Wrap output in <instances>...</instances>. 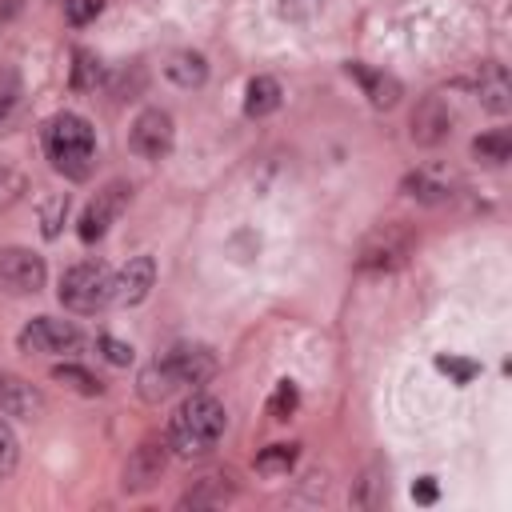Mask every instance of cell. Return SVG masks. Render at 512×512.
Returning <instances> with one entry per match:
<instances>
[{"instance_id":"obj_1","label":"cell","mask_w":512,"mask_h":512,"mask_svg":"<svg viewBox=\"0 0 512 512\" xmlns=\"http://www.w3.org/2000/svg\"><path fill=\"white\" fill-rule=\"evenodd\" d=\"M224 428H228L224 404H220L216 396H208V392H192V396L172 412L164 440H168V452H176L180 460H200V456H208V452L220 444Z\"/></svg>"},{"instance_id":"obj_2","label":"cell","mask_w":512,"mask_h":512,"mask_svg":"<svg viewBox=\"0 0 512 512\" xmlns=\"http://www.w3.org/2000/svg\"><path fill=\"white\" fill-rule=\"evenodd\" d=\"M44 152L60 176L88 180L92 160H96V132L80 112H56L44 124Z\"/></svg>"},{"instance_id":"obj_3","label":"cell","mask_w":512,"mask_h":512,"mask_svg":"<svg viewBox=\"0 0 512 512\" xmlns=\"http://www.w3.org/2000/svg\"><path fill=\"white\" fill-rule=\"evenodd\" d=\"M412 248H416V228L408 220H384L360 240L356 268L360 272H396L400 264H408Z\"/></svg>"},{"instance_id":"obj_4","label":"cell","mask_w":512,"mask_h":512,"mask_svg":"<svg viewBox=\"0 0 512 512\" xmlns=\"http://www.w3.org/2000/svg\"><path fill=\"white\" fill-rule=\"evenodd\" d=\"M60 304L68 312H80V316H92L100 308L112 304V272L104 260H80L72 264L64 276H60V288H56Z\"/></svg>"},{"instance_id":"obj_5","label":"cell","mask_w":512,"mask_h":512,"mask_svg":"<svg viewBox=\"0 0 512 512\" xmlns=\"http://www.w3.org/2000/svg\"><path fill=\"white\" fill-rule=\"evenodd\" d=\"M164 468H168V440L148 436V440H140V444L128 452L124 472H120V488H124L128 496H140V492H148V488L160 484Z\"/></svg>"},{"instance_id":"obj_6","label":"cell","mask_w":512,"mask_h":512,"mask_svg":"<svg viewBox=\"0 0 512 512\" xmlns=\"http://www.w3.org/2000/svg\"><path fill=\"white\" fill-rule=\"evenodd\" d=\"M128 196H132V184H128V180H112V184H104V188L84 204V212H80V224H76L80 240H84V244H96V240L112 228V220L124 212Z\"/></svg>"},{"instance_id":"obj_7","label":"cell","mask_w":512,"mask_h":512,"mask_svg":"<svg viewBox=\"0 0 512 512\" xmlns=\"http://www.w3.org/2000/svg\"><path fill=\"white\" fill-rule=\"evenodd\" d=\"M20 352H40V356H60L80 348V328L72 320H56V316H36L20 328L16 336Z\"/></svg>"},{"instance_id":"obj_8","label":"cell","mask_w":512,"mask_h":512,"mask_svg":"<svg viewBox=\"0 0 512 512\" xmlns=\"http://www.w3.org/2000/svg\"><path fill=\"white\" fill-rule=\"evenodd\" d=\"M172 140H176V128L164 108H144L128 128V148L140 160H164L172 152Z\"/></svg>"},{"instance_id":"obj_9","label":"cell","mask_w":512,"mask_h":512,"mask_svg":"<svg viewBox=\"0 0 512 512\" xmlns=\"http://www.w3.org/2000/svg\"><path fill=\"white\" fill-rule=\"evenodd\" d=\"M48 280V264L44 256H36L32 248H0V288L12 296H28L40 292Z\"/></svg>"},{"instance_id":"obj_10","label":"cell","mask_w":512,"mask_h":512,"mask_svg":"<svg viewBox=\"0 0 512 512\" xmlns=\"http://www.w3.org/2000/svg\"><path fill=\"white\" fill-rule=\"evenodd\" d=\"M452 124H456V112L448 108V100L444 96H424L420 104H416V112H412V144H420V148H436V144H444L448 136H452Z\"/></svg>"},{"instance_id":"obj_11","label":"cell","mask_w":512,"mask_h":512,"mask_svg":"<svg viewBox=\"0 0 512 512\" xmlns=\"http://www.w3.org/2000/svg\"><path fill=\"white\" fill-rule=\"evenodd\" d=\"M164 364H168L176 388H200L216 372V356L204 344H176V348L164 352Z\"/></svg>"},{"instance_id":"obj_12","label":"cell","mask_w":512,"mask_h":512,"mask_svg":"<svg viewBox=\"0 0 512 512\" xmlns=\"http://www.w3.org/2000/svg\"><path fill=\"white\" fill-rule=\"evenodd\" d=\"M152 284H156V260H152L148 252H144V256H132V260L112 276V304L136 308V304L148 300Z\"/></svg>"},{"instance_id":"obj_13","label":"cell","mask_w":512,"mask_h":512,"mask_svg":"<svg viewBox=\"0 0 512 512\" xmlns=\"http://www.w3.org/2000/svg\"><path fill=\"white\" fill-rule=\"evenodd\" d=\"M0 416L12 420H36L44 416V396L32 380L16 376V372H0Z\"/></svg>"},{"instance_id":"obj_14","label":"cell","mask_w":512,"mask_h":512,"mask_svg":"<svg viewBox=\"0 0 512 512\" xmlns=\"http://www.w3.org/2000/svg\"><path fill=\"white\" fill-rule=\"evenodd\" d=\"M236 496V472L232 468H212L192 480V488L180 496V508H220Z\"/></svg>"},{"instance_id":"obj_15","label":"cell","mask_w":512,"mask_h":512,"mask_svg":"<svg viewBox=\"0 0 512 512\" xmlns=\"http://www.w3.org/2000/svg\"><path fill=\"white\" fill-rule=\"evenodd\" d=\"M348 76L360 84V92L372 100V108H396L400 96H404V84L384 72V68H372V64H348Z\"/></svg>"},{"instance_id":"obj_16","label":"cell","mask_w":512,"mask_h":512,"mask_svg":"<svg viewBox=\"0 0 512 512\" xmlns=\"http://www.w3.org/2000/svg\"><path fill=\"white\" fill-rule=\"evenodd\" d=\"M476 96L488 112L504 116L512 108V80L504 72V64H480V76H476Z\"/></svg>"},{"instance_id":"obj_17","label":"cell","mask_w":512,"mask_h":512,"mask_svg":"<svg viewBox=\"0 0 512 512\" xmlns=\"http://www.w3.org/2000/svg\"><path fill=\"white\" fill-rule=\"evenodd\" d=\"M164 76L176 84V88H200L208 80V60L192 48H180L164 60Z\"/></svg>"},{"instance_id":"obj_18","label":"cell","mask_w":512,"mask_h":512,"mask_svg":"<svg viewBox=\"0 0 512 512\" xmlns=\"http://www.w3.org/2000/svg\"><path fill=\"white\" fill-rule=\"evenodd\" d=\"M280 100H284L280 80H272V76H252L248 88H244V116L264 120V116H272V112L280 108Z\"/></svg>"},{"instance_id":"obj_19","label":"cell","mask_w":512,"mask_h":512,"mask_svg":"<svg viewBox=\"0 0 512 512\" xmlns=\"http://www.w3.org/2000/svg\"><path fill=\"white\" fill-rule=\"evenodd\" d=\"M136 388H140V396H144L148 404H160V400H168V396L176 392V380H172L164 356H156V360L136 376Z\"/></svg>"},{"instance_id":"obj_20","label":"cell","mask_w":512,"mask_h":512,"mask_svg":"<svg viewBox=\"0 0 512 512\" xmlns=\"http://www.w3.org/2000/svg\"><path fill=\"white\" fill-rule=\"evenodd\" d=\"M388 500V480H384V468H364V476L352 484V504L364 508V512H376L380 504Z\"/></svg>"},{"instance_id":"obj_21","label":"cell","mask_w":512,"mask_h":512,"mask_svg":"<svg viewBox=\"0 0 512 512\" xmlns=\"http://www.w3.org/2000/svg\"><path fill=\"white\" fill-rule=\"evenodd\" d=\"M472 156H476L480 164H488V168H500V164L512 160V136H508L504 128H496V132H480V136L472 140Z\"/></svg>"},{"instance_id":"obj_22","label":"cell","mask_w":512,"mask_h":512,"mask_svg":"<svg viewBox=\"0 0 512 512\" xmlns=\"http://www.w3.org/2000/svg\"><path fill=\"white\" fill-rule=\"evenodd\" d=\"M400 192L412 196V200H420V204H444L448 200V184H440V180H432L424 172H408L400 180Z\"/></svg>"},{"instance_id":"obj_23","label":"cell","mask_w":512,"mask_h":512,"mask_svg":"<svg viewBox=\"0 0 512 512\" xmlns=\"http://www.w3.org/2000/svg\"><path fill=\"white\" fill-rule=\"evenodd\" d=\"M300 448L296 444H268L260 456H256V472L260 476H288V468L296 464Z\"/></svg>"},{"instance_id":"obj_24","label":"cell","mask_w":512,"mask_h":512,"mask_svg":"<svg viewBox=\"0 0 512 512\" xmlns=\"http://www.w3.org/2000/svg\"><path fill=\"white\" fill-rule=\"evenodd\" d=\"M100 76H104V68H100V60H96V52L76 48V52H72V88H76V92H92V88L100 84Z\"/></svg>"},{"instance_id":"obj_25","label":"cell","mask_w":512,"mask_h":512,"mask_svg":"<svg viewBox=\"0 0 512 512\" xmlns=\"http://www.w3.org/2000/svg\"><path fill=\"white\" fill-rule=\"evenodd\" d=\"M52 380H60V384H68V388H76V392H84V396H100V392H104V384H100L88 368H80V364H56V368H52Z\"/></svg>"},{"instance_id":"obj_26","label":"cell","mask_w":512,"mask_h":512,"mask_svg":"<svg viewBox=\"0 0 512 512\" xmlns=\"http://www.w3.org/2000/svg\"><path fill=\"white\" fill-rule=\"evenodd\" d=\"M296 408H300L296 384H292V380H280V384L272 388V396H268V416H272V420H288Z\"/></svg>"},{"instance_id":"obj_27","label":"cell","mask_w":512,"mask_h":512,"mask_svg":"<svg viewBox=\"0 0 512 512\" xmlns=\"http://www.w3.org/2000/svg\"><path fill=\"white\" fill-rule=\"evenodd\" d=\"M20 76L12 72V68H4L0 72V124H8L12 116H16V108H20Z\"/></svg>"},{"instance_id":"obj_28","label":"cell","mask_w":512,"mask_h":512,"mask_svg":"<svg viewBox=\"0 0 512 512\" xmlns=\"http://www.w3.org/2000/svg\"><path fill=\"white\" fill-rule=\"evenodd\" d=\"M16 464H20V440H16L12 424H8V420H0V480H4V476H12V472H16Z\"/></svg>"},{"instance_id":"obj_29","label":"cell","mask_w":512,"mask_h":512,"mask_svg":"<svg viewBox=\"0 0 512 512\" xmlns=\"http://www.w3.org/2000/svg\"><path fill=\"white\" fill-rule=\"evenodd\" d=\"M436 368L448 372L456 384H468V380L480 376V364L476 360H460V356H436Z\"/></svg>"},{"instance_id":"obj_30","label":"cell","mask_w":512,"mask_h":512,"mask_svg":"<svg viewBox=\"0 0 512 512\" xmlns=\"http://www.w3.org/2000/svg\"><path fill=\"white\" fill-rule=\"evenodd\" d=\"M104 12V0H64V20L68 24H92Z\"/></svg>"},{"instance_id":"obj_31","label":"cell","mask_w":512,"mask_h":512,"mask_svg":"<svg viewBox=\"0 0 512 512\" xmlns=\"http://www.w3.org/2000/svg\"><path fill=\"white\" fill-rule=\"evenodd\" d=\"M96 348H100V352H104V360H108V364H116V368L132 364V348H128V344H120L116 336H100V340H96Z\"/></svg>"},{"instance_id":"obj_32","label":"cell","mask_w":512,"mask_h":512,"mask_svg":"<svg viewBox=\"0 0 512 512\" xmlns=\"http://www.w3.org/2000/svg\"><path fill=\"white\" fill-rule=\"evenodd\" d=\"M64 212H68V196H56V200L44 208V236H56V232H60V224H56V220H60Z\"/></svg>"},{"instance_id":"obj_33","label":"cell","mask_w":512,"mask_h":512,"mask_svg":"<svg viewBox=\"0 0 512 512\" xmlns=\"http://www.w3.org/2000/svg\"><path fill=\"white\" fill-rule=\"evenodd\" d=\"M412 496H416L420 504H432V500H436V484H432V476H420V480L412 484Z\"/></svg>"}]
</instances>
